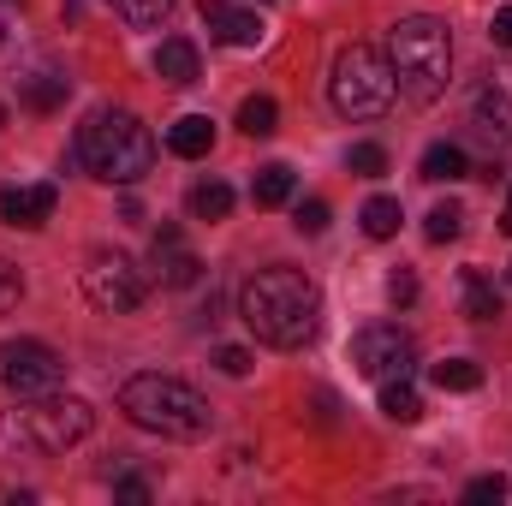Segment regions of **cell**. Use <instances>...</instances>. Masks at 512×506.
<instances>
[{"label":"cell","instance_id":"1","mask_svg":"<svg viewBox=\"0 0 512 506\" xmlns=\"http://www.w3.org/2000/svg\"><path fill=\"white\" fill-rule=\"evenodd\" d=\"M239 316H245V328L262 346L298 352L322 328V292H316V280L304 268L274 262V268H256L251 280L239 286Z\"/></svg>","mask_w":512,"mask_h":506},{"label":"cell","instance_id":"2","mask_svg":"<svg viewBox=\"0 0 512 506\" xmlns=\"http://www.w3.org/2000/svg\"><path fill=\"white\" fill-rule=\"evenodd\" d=\"M120 411H126L137 429L161 435V441H203L209 423H215L209 417V399L191 381L155 376V370H143V376H131L120 387Z\"/></svg>","mask_w":512,"mask_h":506},{"label":"cell","instance_id":"3","mask_svg":"<svg viewBox=\"0 0 512 506\" xmlns=\"http://www.w3.org/2000/svg\"><path fill=\"white\" fill-rule=\"evenodd\" d=\"M78 161L90 167V179L102 185H137L155 167V137L149 126L126 108H96L78 126Z\"/></svg>","mask_w":512,"mask_h":506},{"label":"cell","instance_id":"4","mask_svg":"<svg viewBox=\"0 0 512 506\" xmlns=\"http://www.w3.org/2000/svg\"><path fill=\"white\" fill-rule=\"evenodd\" d=\"M387 66H393V78H399V90L411 102H435L447 90V78H453V30H447V18H429V12L399 18L387 30Z\"/></svg>","mask_w":512,"mask_h":506},{"label":"cell","instance_id":"5","mask_svg":"<svg viewBox=\"0 0 512 506\" xmlns=\"http://www.w3.org/2000/svg\"><path fill=\"white\" fill-rule=\"evenodd\" d=\"M393 90H399V78H393V66H387L382 48L352 42V48H340V54H334L328 102H334V114H340V120H382L387 108H393Z\"/></svg>","mask_w":512,"mask_h":506},{"label":"cell","instance_id":"6","mask_svg":"<svg viewBox=\"0 0 512 506\" xmlns=\"http://www.w3.org/2000/svg\"><path fill=\"white\" fill-rule=\"evenodd\" d=\"M90 429H96L90 399H78V393H54V387L18 399L12 417H6V435H12L18 447H36V453H66V447H78Z\"/></svg>","mask_w":512,"mask_h":506},{"label":"cell","instance_id":"7","mask_svg":"<svg viewBox=\"0 0 512 506\" xmlns=\"http://www.w3.org/2000/svg\"><path fill=\"white\" fill-rule=\"evenodd\" d=\"M84 298L102 310V316H131L143 298H149V274L131 262L126 251H90L84 262Z\"/></svg>","mask_w":512,"mask_h":506},{"label":"cell","instance_id":"8","mask_svg":"<svg viewBox=\"0 0 512 506\" xmlns=\"http://www.w3.org/2000/svg\"><path fill=\"white\" fill-rule=\"evenodd\" d=\"M417 364V346L399 322H370L352 334V370L364 381H393V376H411Z\"/></svg>","mask_w":512,"mask_h":506},{"label":"cell","instance_id":"9","mask_svg":"<svg viewBox=\"0 0 512 506\" xmlns=\"http://www.w3.org/2000/svg\"><path fill=\"white\" fill-rule=\"evenodd\" d=\"M60 376H66V364L54 346H42V340H6L0 346V387L12 399L48 393V387H60Z\"/></svg>","mask_w":512,"mask_h":506},{"label":"cell","instance_id":"10","mask_svg":"<svg viewBox=\"0 0 512 506\" xmlns=\"http://www.w3.org/2000/svg\"><path fill=\"white\" fill-rule=\"evenodd\" d=\"M149 262H155L149 274H155L161 286H197V280H203V256L185 245V233H179V227H161V233H155Z\"/></svg>","mask_w":512,"mask_h":506},{"label":"cell","instance_id":"11","mask_svg":"<svg viewBox=\"0 0 512 506\" xmlns=\"http://www.w3.org/2000/svg\"><path fill=\"white\" fill-rule=\"evenodd\" d=\"M471 131H477L483 143H495V149L512 143V84L507 78H489V84L477 90V102H471Z\"/></svg>","mask_w":512,"mask_h":506},{"label":"cell","instance_id":"12","mask_svg":"<svg viewBox=\"0 0 512 506\" xmlns=\"http://www.w3.org/2000/svg\"><path fill=\"white\" fill-rule=\"evenodd\" d=\"M54 209H60V191H54V185H6V191H0V221H6V227L36 233V227L54 221Z\"/></svg>","mask_w":512,"mask_h":506},{"label":"cell","instance_id":"13","mask_svg":"<svg viewBox=\"0 0 512 506\" xmlns=\"http://www.w3.org/2000/svg\"><path fill=\"white\" fill-rule=\"evenodd\" d=\"M203 30L221 48H256L262 42V18L245 12V6H233V0H203Z\"/></svg>","mask_w":512,"mask_h":506},{"label":"cell","instance_id":"14","mask_svg":"<svg viewBox=\"0 0 512 506\" xmlns=\"http://www.w3.org/2000/svg\"><path fill=\"white\" fill-rule=\"evenodd\" d=\"M167 149H173L179 161H203V155L215 149V120H209V114H185V120H173V126H167Z\"/></svg>","mask_w":512,"mask_h":506},{"label":"cell","instance_id":"15","mask_svg":"<svg viewBox=\"0 0 512 506\" xmlns=\"http://www.w3.org/2000/svg\"><path fill=\"white\" fill-rule=\"evenodd\" d=\"M155 72L167 78V84H197V72H203V60H197V42H185V36H167L161 48H155Z\"/></svg>","mask_w":512,"mask_h":506},{"label":"cell","instance_id":"16","mask_svg":"<svg viewBox=\"0 0 512 506\" xmlns=\"http://www.w3.org/2000/svg\"><path fill=\"white\" fill-rule=\"evenodd\" d=\"M459 292H465V316H471V322H495V316H501V286H495L483 268H465V274H459Z\"/></svg>","mask_w":512,"mask_h":506},{"label":"cell","instance_id":"17","mask_svg":"<svg viewBox=\"0 0 512 506\" xmlns=\"http://www.w3.org/2000/svg\"><path fill=\"white\" fill-rule=\"evenodd\" d=\"M417 173H423L429 185H453V179H465V173H471V161H465V149H459V143H429Z\"/></svg>","mask_w":512,"mask_h":506},{"label":"cell","instance_id":"18","mask_svg":"<svg viewBox=\"0 0 512 506\" xmlns=\"http://www.w3.org/2000/svg\"><path fill=\"white\" fill-rule=\"evenodd\" d=\"M251 203H256V209H280V203H292V167H280V161L256 167V179H251Z\"/></svg>","mask_w":512,"mask_h":506},{"label":"cell","instance_id":"19","mask_svg":"<svg viewBox=\"0 0 512 506\" xmlns=\"http://www.w3.org/2000/svg\"><path fill=\"white\" fill-rule=\"evenodd\" d=\"M18 102H24L30 114H54V108H66V78H54V72L24 78V84H18Z\"/></svg>","mask_w":512,"mask_h":506},{"label":"cell","instance_id":"20","mask_svg":"<svg viewBox=\"0 0 512 506\" xmlns=\"http://www.w3.org/2000/svg\"><path fill=\"white\" fill-rule=\"evenodd\" d=\"M382 417H393V423H417L423 417V393L411 387V376L382 381Z\"/></svg>","mask_w":512,"mask_h":506},{"label":"cell","instance_id":"21","mask_svg":"<svg viewBox=\"0 0 512 506\" xmlns=\"http://www.w3.org/2000/svg\"><path fill=\"white\" fill-rule=\"evenodd\" d=\"M429 381L441 387V393H477L483 387V364L477 358H447V364H435Z\"/></svg>","mask_w":512,"mask_h":506},{"label":"cell","instance_id":"22","mask_svg":"<svg viewBox=\"0 0 512 506\" xmlns=\"http://www.w3.org/2000/svg\"><path fill=\"white\" fill-rule=\"evenodd\" d=\"M191 215H197V221H227V215H233V185L203 179V185L191 191Z\"/></svg>","mask_w":512,"mask_h":506},{"label":"cell","instance_id":"23","mask_svg":"<svg viewBox=\"0 0 512 506\" xmlns=\"http://www.w3.org/2000/svg\"><path fill=\"white\" fill-rule=\"evenodd\" d=\"M358 221H364V233H370V239L382 245V239H393V233H399V221H405V209H399V197H370Z\"/></svg>","mask_w":512,"mask_h":506},{"label":"cell","instance_id":"24","mask_svg":"<svg viewBox=\"0 0 512 506\" xmlns=\"http://www.w3.org/2000/svg\"><path fill=\"white\" fill-rule=\"evenodd\" d=\"M274 126H280L274 96H245V102H239V131H245V137H274Z\"/></svg>","mask_w":512,"mask_h":506},{"label":"cell","instance_id":"25","mask_svg":"<svg viewBox=\"0 0 512 506\" xmlns=\"http://www.w3.org/2000/svg\"><path fill=\"white\" fill-rule=\"evenodd\" d=\"M108 6H114V12L126 18L131 30H155V24H161V18H167V12H173L179 0H108Z\"/></svg>","mask_w":512,"mask_h":506},{"label":"cell","instance_id":"26","mask_svg":"<svg viewBox=\"0 0 512 506\" xmlns=\"http://www.w3.org/2000/svg\"><path fill=\"white\" fill-rule=\"evenodd\" d=\"M423 233H429V245H453V239L465 233V209H459V203H435L429 221H423Z\"/></svg>","mask_w":512,"mask_h":506},{"label":"cell","instance_id":"27","mask_svg":"<svg viewBox=\"0 0 512 506\" xmlns=\"http://www.w3.org/2000/svg\"><path fill=\"white\" fill-rule=\"evenodd\" d=\"M346 167H352L358 179H382L387 173V149L382 143H352V149H346Z\"/></svg>","mask_w":512,"mask_h":506},{"label":"cell","instance_id":"28","mask_svg":"<svg viewBox=\"0 0 512 506\" xmlns=\"http://www.w3.org/2000/svg\"><path fill=\"white\" fill-rule=\"evenodd\" d=\"M292 227H298L304 239H322V233H328V203H322V197H304V203L292 209Z\"/></svg>","mask_w":512,"mask_h":506},{"label":"cell","instance_id":"29","mask_svg":"<svg viewBox=\"0 0 512 506\" xmlns=\"http://www.w3.org/2000/svg\"><path fill=\"white\" fill-rule=\"evenodd\" d=\"M465 501L471 506H501L507 501V477H501V471H495V477H471V483H465Z\"/></svg>","mask_w":512,"mask_h":506},{"label":"cell","instance_id":"30","mask_svg":"<svg viewBox=\"0 0 512 506\" xmlns=\"http://www.w3.org/2000/svg\"><path fill=\"white\" fill-rule=\"evenodd\" d=\"M387 304H399V310L417 304V274H411V268H393V274H387Z\"/></svg>","mask_w":512,"mask_h":506},{"label":"cell","instance_id":"31","mask_svg":"<svg viewBox=\"0 0 512 506\" xmlns=\"http://www.w3.org/2000/svg\"><path fill=\"white\" fill-rule=\"evenodd\" d=\"M215 370H221V376H251L256 364H251L245 346H221V352H215Z\"/></svg>","mask_w":512,"mask_h":506},{"label":"cell","instance_id":"32","mask_svg":"<svg viewBox=\"0 0 512 506\" xmlns=\"http://www.w3.org/2000/svg\"><path fill=\"white\" fill-rule=\"evenodd\" d=\"M18 298H24V274H18L12 262H0V316H6Z\"/></svg>","mask_w":512,"mask_h":506},{"label":"cell","instance_id":"33","mask_svg":"<svg viewBox=\"0 0 512 506\" xmlns=\"http://www.w3.org/2000/svg\"><path fill=\"white\" fill-rule=\"evenodd\" d=\"M489 36H495V48H512V6H501V12H495Z\"/></svg>","mask_w":512,"mask_h":506},{"label":"cell","instance_id":"34","mask_svg":"<svg viewBox=\"0 0 512 506\" xmlns=\"http://www.w3.org/2000/svg\"><path fill=\"white\" fill-rule=\"evenodd\" d=\"M114 495H120V501H149V483H143V477H120Z\"/></svg>","mask_w":512,"mask_h":506},{"label":"cell","instance_id":"35","mask_svg":"<svg viewBox=\"0 0 512 506\" xmlns=\"http://www.w3.org/2000/svg\"><path fill=\"white\" fill-rule=\"evenodd\" d=\"M501 233L512 239V191H507V209H501Z\"/></svg>","mask_w":512,"mask_h":506},{"label":"cell","instance_id":"36","mask_svg":"<svg viewBox=\"0 0 512 506\" xmlns=\"http://www.w3.org/2000/svg\"><path fill=\"white\" fill-rule=\"evenodd\" d=\"M0 48H6V24H0Z\"/></svg>","mask_w":512,"mask_h":506},{"label":"cell","instance_id":"37","mask_svg":"<svg viewBox=\"0 0 512 506\" xmlns=\"http://www.w3.org/2000/svg\"><path fill=\"white\" fill-rule=\"evenodd\" d=\"M0 126H6V102H0Z\"/></svg>","mask_w":512,"mask_h":506},{"label":"cell","instance_id":"38","mask_svg":"<svg viewBox=\"0 0 512 506\" xmlns=\"http://www.w3.org/2000/svg\"><path fill=\"white\" fill-rule=\"evenodd\" d=\"M507 280H512V268H507Z\"/></svg>","mask_w":512,"mask_h":506}]
</instances>
